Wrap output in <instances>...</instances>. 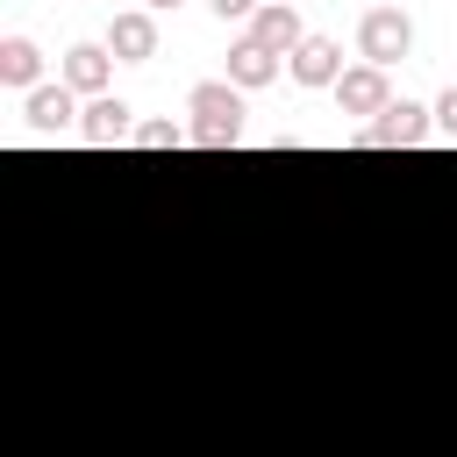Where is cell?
<instances>
[{
  "label": "cell",
  "instance_id": "obj_1",
  "mask_svg": "<svg viewBox=\"0 0 457 457\" xmlns=\"http://www.w3.org/2000/svg\"><path fill=\"white\" fill-rule=\"evenodd\" d=\"M186 136L200 143V150H228V143H243V93L228 86V79H200L193 93H186Z\"/></svg>",
  "mask_w": 457,
  "mask_h": 457
},
{
  "label": "cell",
  "instance_id": "obj_2",
  "mask_svg": "<svg viewBox=\"0 0 457 457\" xmlns=\"http://www.w3.org/2000/svg\"><path fill=\"white\" fill-rule=\"evenodd\" d=\"M407 50H414V21H407V7H364V14H357V57H364V64L393 71Z\"/></svg>",
  "mask_w": 457,
  "mask_h": 457
},
{
  "label": "cell",
  "instance_id": "obj_3",
  "mask_svg": "<svg viewBox=\"0 0 457 457\" xmlns=\"http://www.w3.org/2000/svg\"><path fill=\"white\" fill-rule=\"evenodd\" d=\"M436 136V107H421V100H393L378 121H364L350 143L357 150H414V143H428Z\"/></svg>",
  "mask_w": 457,
  "mask_h": 457
},
{
  "label": "cell",
  "instance_id": "obj_4",
  "mask_svg": "<svg viewBox=\"0 0 457 457\" xmlns=\"http://www.w3.org/2000/svg\"><path fill=\"white\" fill-rule=\"evenodd\" d=\"M343 71H350V64H343V43H336V36H307V43L286 57V79H293V86H307V93H321V86L336 93V79H343Z\"/></svg>",
  "mask_w": 457,
  "mask_h": 457
},
{
  "label": "cell",
  "instance_id": "obj_5",
  "mask_svg": "<svg viewBox=\"0 0 457 457\" xmlns=\"http://www.w3.org/2000/svg\"><path fill=\"white\" fill-rule=\"evenodd\" d=\"M336 107L357 114V121H378V114L393 107V79H386L378 64H350V71L336 79Z\"/></svg>",
  "mask_w": 457,
  "mask_h": 457
},
{
  "label": "cell",
  "instance_id": "obj_6",
  "mask_svg": "<svg viewBox=\"0 0 457 457\" xmlns=\"http://www.w3.org/2000/svg\"><path fill=\"white\" fill-rule=\"evenodd\" d=\"M107 50H114V64H150L157 57V14L150 7H121L107 21Z\"/></svg>",
  "mask_w": 457,
  "mask_h": 457
},
{
  "label": "cell",
  "instance_id": "obj_7",
  "mask_svg": "<svg viewBox=\"0 0 457 457\" xmlns=\"http://www.w3.org/2000/svg\"><path fill=\"white\" fill-rule=\"evenodd\" d=\"M79 114H86V107H79V93H71L64 79H57V86H36V93L21 100V121H29L36 136H64V129H79Z\"/></svg>",
  "mask_w": 457,
  "mask_h": 457
},
{
  "label": "cell",
  "instance_id": "obj_8",
  "mask_svg": "<svg viewBox=\"0 0 457 457\" xmlns=\"http://www.w3.org/2000/svg\"><path fill=\"white\" fill-rule=\"evenodd\" d=\"M107 71H114V50H107V43H71L57 79H64L79 100H100V93H107Z\"/></svg>",
  "mask_w": 457,
  "mask_h": 457
},
{
  "label": "cell",
  "instance_id": "obj_9",
  "mask_svg": "<svg viewBox=\"0 0 457 457\" xmlns=\"http://www.w3.org/2000/svg\"><path fill=\"white\" fill-rule=\"evenodd\" d=\"M243 36H250V43H264L271 57H293V50L307 43V29H300V7H278V0H264V7H257V21H250Z\"/></svg>",
  "mask_w": 457,
  "mask_h": 457
},
{
  "label": "cell",
  "instance_id": "obj_10",
  "mask_svg": "<svg viewBox=\"0 0 457 457\" xmlns=\"http://www.w3.org/2000/svg\"><path fill=\"white\" fill-rule=\"evenodd\" d=\"M129 114H136L129 100L100 93V100H86V114H79V136H86V143H129V136H136V121H129Z\"/></svg>",
  "mask_w": 457,
  "mask_h": 457
},
{
  "label": "cell",
  "instance_id": "obj_11",
  "mask_svg": "<svg viewBox=\"0 0 457 457\" xmlns=\"http://www.w3.org/2000/svg\"><path fill=\"white\" fill-rule=\"evenodd\" d=\"M278 79V57L264 50V43H250V36H236L228 43V86L236 93H257V86H271Z\"/></svg>",
  "mask_w": 457,
  "mask_h": 457
},
{
  "label": "cell",
  "instance_id": "obj_12",
  "mask_svg": "<svg viewBox=\"0 0 457 457\" xmlns=\"http://www.w3.org/2000/svg\"><path fill=\"white\" fill-rule=\"evenodd\" d=\"M36 71H43V50H36L29 36H0V86L36 93Z\"/></svg>",
  "mask_w": 457,
  "mask_h": 457
},
{
  "label": "cell",
  "instance_id": "obj_13",
  "mask_svg": "<svg viewBox=\"0 0 457 457\" xmlns=\"http://www.w3.org/2000/svg\"><path fill=\"white\" fill-rule=\"evenodd\" d=\"M136 150H179V143H193L179 121H136V136H129Z\"/></svg>",
  "mask_w": 457,
  "mask_h": 457
},
{
  "label": "cell",
  "instance_id": "obj_14",
  "mask_svg": "<svg viewBox=\"0 0 457 457\" xmlns=\"http://www.w3.org/2000/svg\"><path fill=\"white\" fill-rule=\"evenodd\" d=\"M207 7H214L221 21H257V7H264V0H207Z\"/></svg>",
  "mask_w": 457,
  "mask_h": 457
},
{
  "label": "cell",
  "instance_id": "obj_15",
  "mask_svg": "<svg viewBox=\"0 0 457 457\" xmlns=\"http://www.w3.org/2000/svg\"><path fill=\"white\" fill-rule=\"evenodd\" d=\"M436 136H450V143H457V86L436 100Z\"/></svg>",
  "mask_w": 457,
  "mask_h": 457
},
{
  "label": "cell",
  "instance_id": "obj_16",
  "mask_svg": "<svg viewBox=\"0 0 457 457\" xmlns=\"http://www.w3.org/2000/svg\"><path fill=\"white\" fill-rule=\"evenodd\" d=\"M143 7H150V14H179L186 0H143Z\"/></svg>",
  "mask_w": 457,
  "mask_h": 457
},
{
  "label": "cell",
  "instance_id": "obj_17",
  "mask_svg": "<svg viewBox=\"0 0 457 457\" xmlns=\"http://www.w3.org/2000/svg\"><path fill=\"white\" fill-rule=\"evenodd\" d=\"M278 7H293V0H278Z\"/></svg>",
  "mask_w": 457,
  "mask_h": 457
}]
</instances>
